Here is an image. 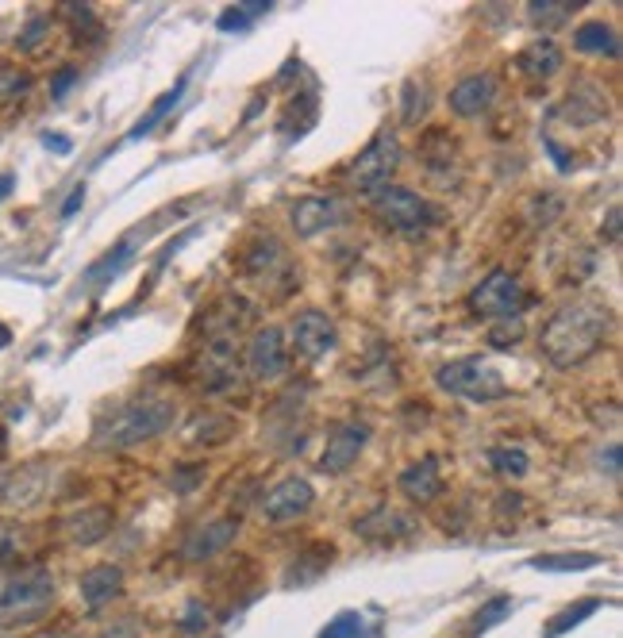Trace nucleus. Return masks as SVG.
I'll use <instances>...</instances> for the list:
<instances>
[{"label": "nucleus", "instance_id": "nucleus-23", "mask_svg": "<svg viewBox=\"0 0 623 638\" xmlns=\"http://www.w3.org/2000/svg\"><path fill=\"white\" fill-rule=\"evenodd\" d=\"M516 66H520V74L535 77V81H547L562 70V50L554 39H535V43H527L520 54H516Z\"/></svg>", "mask_w": 623, "mask_h": 638}, {"label": "nucleus", "instance_id": "nucleus-33", "mask_svg": "<svg viewBox=\"0 0 623 638\" xmlns=\"http://www.w3.org/2000/svg\"><path fill=\"white\" fill-rule=\"evenodd\" d=\"M62 12H66V20L74 24L77 39H81V31H85V39H93V43H97V39H100V20L93 16V8H89V4H66Z\"/></svg>", "mask_w": 623, "mask_h": 638}, {"label": "nucleus", "instance_id": "nucleus-40", "mask_svg": "<svg viewBox=\"0 0 623 638\" xmlns=\"http://www.w3.org/2000/svg\"><path fill=\"white\" fill-rule=\"evenodd\" d=\"M77 81V70L74 66H62L58 74H54V81H50V97H66V89Z\"/></svg>", "mask_w": 623, "mask_h": 638}, {"label": "nucleus", "instance_id": "nucleus-27", "mask_svg": "<svg viewBox=\"0 0 623 638\" xmlns=\"http://www.w3.org/2000/svg\"><path fill=\"white\" fill-rule=\"evenodd\" d=\"M600 565L597 554H543L531 558V569H547V573H570V569H593Z\"/></svg>", "mask_w": 623, "mask_h": 638}, {"label": "nucleus", "instance_id": "nucleus-8", "mask_svg": "<svg viewBox=\"0 0 623 638\" xmlns=\"http://www.w3.org/2000/svg\"><path fill=\"white\" fill-rule=\"evenodd\" d=\"M197 381L208 393H224L239 381V346L231 339H208L197 358Z\"/></svg>", "mask_w": 623, "mask_h": 638}, {"label": "nucleus", "instance_id": "nucleus-46", "mask_svg": "<svg viewBox=\"0 0 623 638\" xmlns=\"http://www.w3.org/2000/svg\"><path fill=\"white\" fill-rule=\"evenodd\" d=\"M12 185H16V181H12V173H0V200L12 193Z\"/></svg>", "mask_w": 623, "mask_h": 638}, {"label": "nucleus", "instance_id": "nucleus-44", "mask_svg": "<svg viewBox=\"0 0 623 638\" xmlns=\"http://www.w3.org/2000/svg\"><path fill=\"white\" fill-rule=\"evenodd\" d=\"M608 235H612V239H620V208H612V212H608Z\"/></svg>", "mask_w": 623, "mask_h": 638}, {"label": "nucleus", "instance_id": "nucleus-26", "mask_svg": "<svg viewBox=\"0 0 623 638\" xmlns=\"http://www.w3.org/2000/svg\"><path fill=\"white\" fill-rule=\"evenodd\" d=\"M577 8H581V4H574V0H531V4H527V16L543 27H558V24H566Z\"/></svg>", "mask_w": 623, "mask_h": 638}, {"label": "nucleus", "instance_id": "nucleus-47", "mask_svg": "<svg viewBox=\"0 0 623 638\" xmlns=\"http://www.w3.org/2000/svg\"><path fill=\"white\" fill-rule=\"evenodd\" d=\"M8 343H12V331H8L4 323H0V346H8Z\"/></svg>", "mask_w": 623, "mask_h": 638}, {"label": "nucleus", "instance_id": "nucleus-24", "mask_svg": "<svg viewBox=\"0 0 623 638\" xmlns=\"http://www.w3.org/2000/svg\"><path fill=\"white\" fill-rule=\"evenodd\" d=\"M235 435V419L231 416H216V412H208V416H197L189 419V427H185V446H220Z\"/></svg>", "mask_w": 623, "mask_h": 638}, {"label": "nucleus", "instance_id": "nucleus-18", "mask_svg": "<svg viewBox=\"0 0 623 638\" xmlns=\"http://www.w3.org/2000/svg\"><path fill=\"white\" fill-rule=\"evenodd\" d=\"M112 523H116V512L108 504H93V508L74 512L62 527H66V539L77 542V546H97L100 539H108Z\"/></svg>", "mask_w": 623, "mask_h": 638}, {"label": "nucleus", "instance_id": "nucleus-20", "mask_svg": "<svg viewBox=\"0 0 623 638\" xmlns=\"http://www.w3.org/2000/svg\"><path fill=\"white\" fill-rule=\"evenodd\" d=\"M297 412H304L297 396H281L274 404V412L262 419V439L274 442V446H300V435H304V423H297Z\"/></svg>", "mask_w": 623, "mask_h": 638}, {"label": "nucleus", "instance_id": "nucleus-36", "mask_svg": "<svg viewBox=\"0 0 623 638\" xmlns=\"http://www.w3.org/2000/svg\"><path fill=\"white\" fill-rule=\"evenodd\" d=\"M31 89V77L16 66H0V100H20Z\"/></svg>", "mask_w": 623, "mask_h": 638}, {"label": "nucleus", "instance_id": "nucleus-14", "mask_svg": "<svg viewBox=\"0 0 623 638\" xmlns=\"http://www.w3.org/2000/svg\"><path fill=\"white\" fill-rule=\"evenodd\" d=\"M450 112L462 116V120H474V116H485L497 100V81L489 74H470L462 77L454 89H450Z\"/></svg>", "mask_w": 623, "mask_h": 638}, {"label": "nucleus", "instance_id": "nucleus-6", "mask_svg": "<svg viewBox=\"0 0 623 638\" xmlns=\"http://www.w3.org/2000/svg\"><path fill=\"white\" fill-rule=\"evenodd\" d=\"M470 308L481 319H520V312L527 308V293L516 273L493 270L470 293Z\"/></svg>", "mask_w": 623, "mask_h": 638}, {"label": "nucleus", "instance_id": "nucleus-3", "mask_svg": "<svg viewBox=\"0 0 623 638\" xmlns=\"http://www.w3.org/2000/svg\"><path fill=\"white\" fill-rule=\"evenodd\" d=\"M439 389L450 396H462V400H477V404H489V400H500L508 393V381L500 377L497 366L481 362V358H458V362H447L435 373Z\"/></svg>", "mask_w": 623, "mask_h": 638}, {"label": "nucleus", "instance_id": "nucleus-38", "mask_svg": "<svg viewBox=\"0 0 623 638\" xmlns=\"http://www.w3.org/2000/svg\"><path fill=\"white\" fill-rule=\"evenodd\" d=\"M20 550H24V531L16 523H0V562L20 558Z\"/></svg>", "mask_w": 623, "mask_h": 638}, {"label": "nucleus", "instance_id": "nucleus-4", "mask_svg": "<svg viewBox=\"0 0 623 638\" xmlns=\"http://www.w3.org/2000/svg\"><path fill=\"white\" fill-rule=\"evenodd\" d=\"M374 216L385 227H393V231H404V235H412V231H427V227H435L439 223V208L424 200L420 193H412V189H400V185H389V189H377L374 193Z\"/></svg>", "mask_w": 623, "mask_h": 638}, {"label": "nucleus", "instance_id": "nucleus-17", "mask_svg": "<svg viewBox=\"0 0 623 638\" xmlns=\"http://www.w3.org/2000/svg\"><path fill=\"white\" fill-rule=\"evenodd\" d=\"M243 270L254 285H274L277 277H289V262L277 239H262L243 254Z\"/></svg>", "mask_w": 623, "mask_h": 638}, {"label": "nucleus", "instance_id": "nucleus-34", "mask_svg": "<svg viewBox=\"0 0 623 638\" xmlns=\"http://www.w3.org/2000/svg\"><path fill=\"white\" fill-rule=\"evenodd\" d=\"M597 608H600V600H581L577 608H566V612L558 615V619H554V623H550V627H547V638L566 635L570 627H577V623H581L585 615H593V612H597Z\"/></svg>", "mask_w": 623, "mask_h": 638}, {"label": "nucleus", "instance_id": "nucleus-2", "mask_svg": "<svg viewBox=\"0 0 623 638\" xmlns=\"http://www.w3.org/2000/svg\"><path fill=\"white\" fill-rule=\"evenodd\" d=\"M174 423V404L166 400H135V404H120L108 416L97 419L93 427V446L100 450H127L135 442H147L162 435Z\"/></svg>", "mask_w": 623, "mask_h": 638}, {"label": "nucleus", "instance_id": "nucleus-31", "mask_svg": "<svg viewBox=\"0 0 623 638\" xmlns=\"http://www.w3.org/2000/svg\"><path fill=\"white\" fill-rule=\"evenodd\" d=\"M489 462H493L497 473H504V477H524L527 466H531L520 446H497V450L489 454Z\"/></svg>", "mask_w": 623, "mask_h": 638}, {"label": "nucleus", "instance_id": "nucleus-15", "mask_svg": "<svg viewBox=\"0 0 623 638\" xmlns=\"http://www.w3.org/2000/svg\"><path fill=\"white\" fill-rule=\"evenodd\" d=\"M416 531V523L397 512V508H374V512H366L362 519H354V535L366 542H397V539H408Z\"/></svg>", "mask_w": 623, "mask_h": 638}, {"label": "nucleus", "instance_id": "nucleus-39", "mask_svg": "<svg viewBox=\"0 0 623 638\" xmlns=\"http://www.w3.org/2000/svg\"><path fill=\"white\" fill-rule=\"evenodd\" d=\"M204 627H208V608H204L200 600H193V604L185 608V619H181V631H189V635H193V631H204Z\"/></svg>", "mask_w": 623, "mask_h": 638}, {"label": "nucleus", "instance_id": "nucleus-1", "mask_svg": "<svg viewBox=\"0 0 623 638\" xmlns=\"http://www.w3.org/2000/svg\"><path fill=\"white\" fill-rule=\"evenodd\" d=\"M604 335H608V312L593 300H577L550 316L539 335V346L558 369H574L597 354Z\"/></svg>", "mask_w": 623, "mask_h": 638}, {"label": "nucleus", "instance_id": "nucleus-29", "mask_svg": "<svg viewBox=\"0 0 623 638\" xmlns=\"http://www.w3.org/2000/svg\"><path fill=\"white\" fill-rule=\"evenodd\" d=\"M320 638H370V627L358 612H339L320 631Z\"/></svg>", "mask_w": 623, "mask_h": 638}, {"label": "nucleus", "instance_id": "nucleus-35", "mask_svg": "<svg viewBox=\"0 0 623 638\" xmlns=\"http://www.w3.org/2000/svg\"><path fill=\"white\" fill-rule=\"evenodd\" d=\"M47 35H50V16H31L24 24V31H20V39H16V47L24 50V54H31V50H39L47 43Z\"/></svg>", "mask_w": 623, "mask_h": 638}, {"label": "nucleus", "instance_id": "nucleus-21", "mask_svg": "<svg viewBox=\"0 0 623 638\" xmlns=\"http://www.w3.org/2000/svg\"><path fill=\"white\" fill-rule=\"evenodd\" d=\"M81 600L89 604V608H104V604H112L120 592H124V569L120 565H93L85 577H81Z\"/></svg>", "mask_w": 623, "mask_h": 638}, {"label": "nucleus", "instance_id": "nucleus-41", "mask_svg": "<svg viewBox=\"0 0 623 638\" xmlns=\"http://www.w3.org/2000/svg\"><path fill=\"white\" fill-rule=\"evenodd\" d=\"M243 27H250V16L243 8H227L220 16V31H243Z\"/></svg>", "mask_w": 623, "mask_h": 638}, {"label": "nucleus", "instance_id": "nucleus-25", "mask_svg": "<svg viewBox=\"0 0 623 638\" xmlns=\"http://www.w3.org/2000/svg\"><path fill=\"white\" fill-rule=\"evenodd\" d=\"M574 47L577 50H593V54H620V39H616V31L608 24H581L574 31Z\"/></svg>", "mask_w": 623, "mask_h": 638}, {"label": "nucleus", "instance_id": "nucleus-9", "mask_svg": "<svg viewBox=\"0 0 623 638\" xmlns=\"http://www.w3.org/2000/svg\"><path fill=\"white\" fill-rule=\"evenodd\" d=\"M366 442H370V427L366 423H358V419H350V423H339L331 435H327V446L324 454H320V469L324 473H347L354 462H358V454L366 450Z\"/></svg>", "mask_w": 623, "mask_h": 638}, {"label": "nucleus", "instance_id": "nucleus-7", "mask_svg": "<svg viewBox=\"0 0 623 638\" xmlns=\"http://www.w3.org/2000/svg\"><path fill=\"white\" fill-rule=\"evenodd\" d=\"M400 166V143L397 135H389V131H381L370 147L362 150L354 162H350V185L354 189H381L393 170Z\"/></svg>", "mask_w": 623, "mask_h": 638}, {"label": "nucleus", "instance_id": "nucleus-42", "mask_svg": "<svg viewBox=\"0 0 623 638\" xmlns=\"http://www.w3.org/2000/svg\"><path fill=\"white\" fill-rule=\"evenodd\" d=\"M81 204H85V185H77L74 189V197L66 200V204H62V216H66V220H70V216H74L77 208H81Z\"/></svg>", "mask_w": 623, "mask_h": 638}, {"label": "nucleus", "instance_id": "nucleus-19", "mask_svg": "<svg viewBox=\"0 0 623 638\" xmlns=\"http://www.w3.org/2000/svg\"><path fill=\"white\" fill-rule=\"evenodd\" d=\"M397 485L408 500H416V504H431V500L443 492V473H439V462H435V458H420V462L404 466L400 469V477H397Z\"/></svg>", "mask_w": 623, "mask_h": 638}, {"label": "nucleus", "instance_id": "nucleus-43", "mask_svg": "<svg viewBox=\"0 0 623 638\" xmlns=\"http://www.w3.org/2000/svg\"><path fill=\"white\" fill-rule=\"evenodd\" d=\"M516 339H520V323H516L512 331H493V346H500V350H504V346H516Z\"/></svg>", "mask_w": 623, "mask_h": 638}, {"label": "nucleus", "instance_id": "nucleus-28", "mask_svg": "<svg viewBox=\"0 0 623 638\" xmlns=\"http://www.w3.org/2000/svg\"><path fill=\"white\" fill-rule=\"evenodd\" d=\"M131 258H135V246H131V239H124V243L116 246L112 254H104V258H100L97 266L89 270V281H93V285H100V281H108V277H116V273L124 270V266H127V262H131Z\"/></svg>", "mask_w": 623, "mask_h": 638}, {"label": "nucleus", "instance_id": "nucleus-11", "mask_svg": "<svg viewBox=\"0 0 623 638\" xmlns=\"http://www.w3.org/2000/svg\"><path fill=\"white\" fill-rule=\"evenodd\" d=\"M289 366L285 358V335L277 327H262L254 331V339L247 346V373L254 381H277Z\"/></svg>", "mask_w": 623, "mask_h": 638}, {"label": "nucleus", "instance_id": "nucleus-16", "mask_svg": "<svg viewBox=\"0 0 623 638\" xmlns=\"http://www.w3.org/2000/svg\"><path fill=\"white\" fill-rule=\"evenodd\" d=\"M339 220H343V204L335 197H304L293 204V231L300 239H312Z\"/></svg>", "mask_w": 623, "mask_h": 638}, {"label": "nucleus", "instance_id": "nucleus-32", "mask_svg": "<svg viewBox=\"0 0 623 638\" xmlns=\"http://www.w3.org/2000/svg\"><path fill=\"white\" fill-rule=\"evenodd\" d=\"M427 112V85H420V81H404V112H400V120L408 123H420Z\"/></svg>", "mask_w": 623, "mask_h": 638}, {"label": "nucleus", "instance_id": "nucleus-22", "mask_svg": "<svg viewBox=\"0 0 623 638\" xmlns=\"http://www.w3.org/2000/svg\"><path fill=\"white\" fill-rule=\"evenodd\" d=\"M204 331L212 335V339H231L235 331H243L250 323V308L239 300V296H220L208 312H204Z\"/></svg>", "mask_w": 623, "mask_h": 638}, {"label": "nucleus", "instance_id": "nucleus-12", "mask_svg": "<svg viewBox=\"0 0 623 638\" xmlns=\"http://www.w3.org/2000/svg\"><path fill=\"white\" fill-rule=\"evenodd\" d=\"M289 339H293V350H297L300 358H308V362H316V358H324L327 350L335 346V323L324 316V312H300L293 319V327H289Z\"/></svg>", "mask_w": 623, "mask_h": 638}, {"label": "nucleus", "instance_id": "nucleus-45", "mask_svg": "<svg viewBox=\"0 0 623 638\" xmlns=\"http://www.w3.org/2000/svg\"><path fill=\"white\" fill-rule=\"evenodd\" d=\"M43 143L50 150H70V139H62V135H43Z\"/></svg>", "mask_w": 623, "mask_h": 638}, {"label": "nucleus", "instance_id": "nucleus-37", "mask_svg": "<svg viewBox=\"0 0 623 638\" xmlns=\"http://www.w3.org/2000/svg\"><path fill=\"white\" fill-rule=\"evenodd\" d=\"M512 612V596H497V600H489L481 612H477V619H474V631L481 635V631H489V627H497L500 619L504 615Z\"/></svg>", "mask_w": 623, "mask_h": 638}, {"label": "nucleus", "instance_id": "nucleus-30", "mask_svg": "<svg viewBox=\"0 0 623 638\" xmlns=\"http://www.w3.org/2000/svg\"><path fill=\"white\" fill-rule=\"evenodd\" d=\"M181 93H185V77L177 81V85H174V89H170V93H162V100H158V104H154V108H150V112H147V116L139 120V127L131 131V139H143V135H150V131H154V123H158V120H162V116H166V112H170V108H174L177 97H181Z\"/></svg>", "mask_w": 623, "mask_h": 638}, {"label": "nucleus", "instance_id": "nucleus-10", "mask_svg": "<svg viewBox=\"0 0 623 638\" xmlns=\"http://www.w3.org/2000/svg\"><path fill=\"white\" fill-rule=\"evenodd\" d=\"M312 500H316V492L304 477H285L262 496V516L270 523H289V519L304 516L312 508Z\"/></svg>", "mask_w": 623, "mask_h": 638}, {"label": "nucleus", "instance_id": "nucleus-13", "mask_svg": "<svg viewBox=\"0 0 623 638\" xmlns=\"http://www.w3.org/2000/svg\"><path fill=\"white\" fill-rule=\"evenodd\" d=\"M235 539H239V516L212 519V523L197 527V531L185 539V546H181V558H185V562H208V558L224 554V550Z\"/></svg>", "mask_w": 623, "mask_h": 638}, {"label": "nucleus", "instance_id": "nucleus-5", "mask_svg": "<svg viewBox=\"0 0 623 638\" xmlns=\"http://www.w3.org/2000/svg\"><path fill=\"white\" fill-rule=\"evenodd\" d=\"M54 600V577L43 565H31L24 573H16L4 589H0V623H20L39 615Z\"/></svg>", "mask_w": 623, "mask_h": 638}]
</instances>
